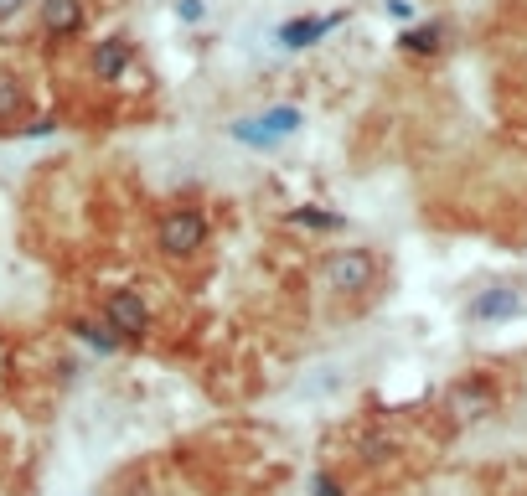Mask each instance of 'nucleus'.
I'll return each instance as SVG.
<instances>
[{
  "label": "nucleus",
  "instance_id": "1",
  "mask_svg": "<svg viewBox=\"0 0 527 496\" xmlns=\"http://www.w3.org/2000/svg\"><path fill=\"white\" fill-rule=\"evenodd\" d=\"M150 243H155V254L171 259V264H192L207 254V243H212V217L202 207H166L161 217H155V228H150Z\"/></svg>",
  "mask_w": 527,
  "mask_h": 496
},
{
  "label": "nucleus",
  "instance_id": "2",
  "mask_svg": "<svg viewBox=\"0 0 527 496\" xmlns=\"http://www.w3.org/2000/svg\"><path fill=\"white\" fill-rule=\"evenodd\" d=\"M378 279H383V264L362 243H341V248H331V254L321 259V285L336 300H362V295L378 290Z\"/></svg>",
  "mask_w": 527,
  "mask_h": 496
},
{
  "label": "nucleus",
  "instance_id": "3",
  "mask_svg": "<svg viewBox=\"0 0 527 496\" xmlns=\"http://www.w3.org/2000/svg\"><path fill=\"white\" fill-rule=\"evenodd\" d=\"M305 130V109L300 104H269L259 114H243L233 119V140L248 150H279L285 140H295Z\"/></svg>",
  "mask_w": 527,
  "mask_h": 496
},
{
  "label": "nucleus",
  "instance_id": "4",
  "mask_svg": "<svg viewBox=\"0 0 527 496\" xmlns=\"http://www.w3.org/2000/svg\"><path fill=\"white\" fill-rule=\"evenodd\" d=\"M502 409V388H496L491 372H460V378L445 383V414L450 424H481Z\"/></svg>",
  "mask_w": 527,
  "mask_h": 496
},
{
  "label": "nucleus",
  "instance_id": "5",
  "mask_svg": "<svg viewBox=\"0 0 527 496\" xmlns=\"http://www.w3.org/2000/svg\"><path fill=\"white\" fill-rule=\"evenodd\" d=\"M99 321L119 336V347H140V341H150V331H155V310L135 285H119V290L104 295Z\"/></svg>",
  "mask_w": 527,
  "mask_h": 496
},
{
  "label": "nucleus",
  "instance_id": "6",
  "mask_svg": "<svg viewBox=\"0 0 527 496\" xmlns=\"http://www.w3.org/2000/svg\"><path fill=\"white\" fill-rule=\"evenodd\" d=\"M135 62H140V47H135L130 31H109V37L88 42V52H83V73L99 83V88H119L124 78H130Z\"/></svg>",
  "mask_w": 527,
  "mask_h": 496
},
{
  "label": "nucleus",
  "instance_id": "7",
  "mask_svg": "<svg viewBox=\"0 0 527 496\" xmlns=\"http://www.w3.org/2000/svg\"><path fill=\"white\" fill-rule=\"evenodd\" d=\"M527 316V290L522 285H486L465 300V321L471 326H507V321H522Z\"/></svg>",
  "mask_w": 527,
  "mask_h": 496
},
{
  "label": "nucleus",
  "instance_id": "8",
  "mask_svg": "<svg viewBox=\"0 0 527 496\" xmlns=\"http://www.w3.org/2000/svg\"><path fill=\"white\" fill-rule=\"evenodd\" d=\"M37 31L47 47H68L88 31V6L83 0H37Z\"/></svg>",
  "mask_w": 527,
  "mask_h": 496
},
{
  "label": "nucleus",
  "instance_id": "9",
  "mask_svg": "<svg viewBox=\"0 0 527 496\" xmlns=\"http://www.w3.org/2000/svg\"><path fill=\"white\" fill-rule=\"evenodd\" d=\"M336 26H347V11H331V16L310 11V16H290V21H279V26L269 31V37H274V47H279V52H305V47L326 42Z\"/></svg>",
  "mask_w": 527,
  "mask_h": 496
},
{
  "label": "nucleus",
  "instance_id": "10",
  "mask_svg": "<svg viewBox=\"0 0 527 496\" xmlns=\"http://www.w3.org/2000/svg\"><path fill=\"white\" fill-rule=\"evenodd\" d=\"M445 37H450L445 21H424V26H409V31H403V37H398V52H403V57H440V52H445Z\"/></svg>",
  "mask_w": 527,
  "mask_h": 496
},
{
  "label": "nucleus",
  "instance_id": "11",
  "mask_svg": "<svg viewBox=\"0 0 527 496\" xmlns=\"http://www.w3.org/2000/svg\"><path fill=\"white\" fill-rule=\"evenodd\" d=\"M341 388H347V367H341V362H316L300 378V393L305 398H336Z\"/></svg>",
  "mask_w": 527,
  "mask_h": 496
},
{
  "label": "nucleus",
  "instance_id": "12",
  "mask_svg": "<svg viewBox=\"0 0 527 496\" xmlns=\"http://www.w3.org/2000/svg\"><path fill=\"white\" fill-rule=\"evenodd\" d=\"M285 223H290V228H300V233H341V228H347V217L305 202V207H290V212H285Z\"/></svg>",
  "mask_w": 527,
  "mask_h": 496
},
{
  "label": "nucleus",
  "instance_id": "13",
  "mask_svg": "<svg viewBox=\"0 0 527 496\" xmlns=\"http://www.w3.org/2000/svg\"><path fill=\"white\" fill-rule=\"evenodd\" d=\"M26 114V78L0 62V124H16Z\"/></svg>",
  "mask_w": 527,
  "mask_h": 496
},
{
  "label": "nucleus",
  "instance_id": "14",
  "mask_svg": "<svg viewBox=\"0 0 527 496\" xmlns=\"http://www.w3.org/2000/svg\"><path fill=\"white\" fill-rule=\"evenodd\" d=\"M73 336L83 341L88 352H99V357H114V352H119V336H114L104 321H88V316H78V321H73Z\"/></svg>",
  "mask_w": 527,
  "mask_h": 496
},
{
  "label": "nucleus",
  "instance_id": "15",
  "mask_svg": "<svg viewBox=\"0 0 527 496\" xmlns=\"http://www.w3.org/2000/svg\"><path fill=\"white\" fill-rule=\"evenodd\" d=\"M171 11H176V21H181V26H202V21L212 16L207 0H171Z\"/></svg>",
  "mask_w": 527,
  "mask_h": 496
},
{
  "label": "nucleus",
  "instance_id": "16",
  "mask_svg": "<svg viewBox=\"0 0 527 496\" xmlns=\"http://www.w3.org/2000/svg\"><path fill=\"white\" fill-rule=\"evenodd\" d=\"M310 491H316V496H347V491H341V481H336L331 471H316V481H310Z\"/></svg>",
  "mask_w": 527,
  "mask_h": 496
},
{
  "label": "nucleus",
  "instance_id": "17",
  "mask_svg": "<svg viewBox=\"0 0 527 496\" xmlns=\"http://www.w3.org/2000/svg\"><path fill=\"white\" fill-rule=\"evenodd\" d=\"M31 11V0H0V26H11L16 16H26Z\"/></svg>",
  "mask_w": 527,
  "mask_h": 496
},
{
  "label": "nucleus",
  "instance_id": "18",
  "mask_svg": "<svg viewBox=\"0 0 527 496\" xmlns=\"http://www.w3.org/2000/svg\"><path fill=\"white\" fill-rule=\"evenodd\" d=\"M388 16H398V21H414V6H409V0H388Z\"/></svg>",
  "mask_w": 527,
  "mask_h": 496
}]
</instances>
